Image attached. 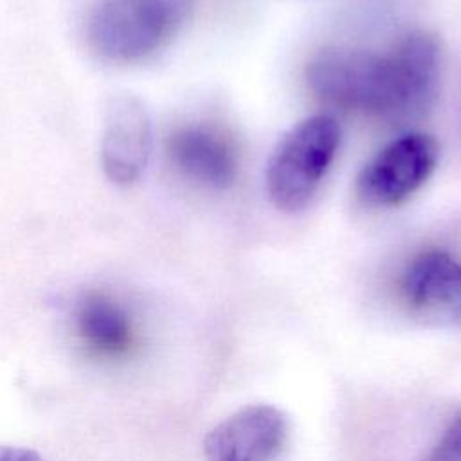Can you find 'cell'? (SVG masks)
<instances>
[{"label":"cell","instance_id":"obj_1","mask_svg":"<svg viewBox=\"0 0 461 461\" xmlns=\"http://www.w3.org/2000/svg\"><path fill=\"white\" fill-rule=\"evenodd\" d=\"M443 50L427 31H414L387 52L330 47L306 68L308 86L324 104L387 122H409L432 104L441 79Z\"/></svg>","mask_w":461,"mask_h":461},{"label":"cell","instance_id":"obj_11","mask_svg":"<svg viewBox=\"0 0 461 461\" xmlns=\"http://www.w3.org/2000/svg\"><path fill=\"white\" fill-rule=\"evenodd\" d=\"M0 461H45L36 450L16 445H0Z\"/></svg>","mask_w":461,"mask_h":461},{"label":"cell","instance_id":"obj_9","mask_svg":"<svg viewBox=\"0 0 461 461\" xmlns=\"http://www.w3.org/2000/svg\"><path fill=\"white\" fill-rule=\"evenodd\" d=\"M76 328L81 342L95 355L121 357L133 342V330L122 306L103 292H88L77 304Z\"/></svg>","mask_w":461,"mask_h":461},{"label":"cell","instance_id":"obj_7","mask_svg":"<svg viewBox=\"0 0 461 461\" xmlns=\"http://www.w3.org/2000/svg\"><path fill=\"white\" fill-rule=\"evenodd\" d=\"M403 297L420 319L461 326V263L443 250L418 254L403 274Z\"/></svg>","mask_w":461,"mask_h":461},{"label":"cell","instance_id":"obj_8","mask_svg":"<svg viewBox=\"0 0 461 461\" xmlns=\"http://www.w3.org/2000/svg\"><path fill=\"white\" fill-rule=\"evenodd\" d=\"M167 157L185 178L211 189L230 187L238 175L232 144L207 126L176 128L167 139Z\"/></svg>","mask_w":461,"mask_h":461},{"label":"cell","instance_id":"obj_3","mask_svg":"<svg viewBox=\"0 0 461 461\" xmlns=\"http://www.w3.org/2000/svg\"><path fill=\"white\" fill-rule=\"evenodd\" d=\"M340 144V126L326 113L294 124L267 164V193L285 212L301 211L321 187Z\"/></svg>","mask_w":461,"mask_h":461},{"label":"cell","instance_id":"obj_5","mask_svg":"<svg viewBox=\"0 0 461 461\" xmlns=\"http://www.w3.org/2000/svg\"><path fill=\"white\" fill-rule=\"evenodd\" d=\"M153 144L151 119L131 94L115 95L104 113L99 158L104 176L119 187L135 184L148 166Z\"/></svg>","mask_w":461,"mask_h":461},{"label":"cell","instance_id":"obj_10","mask_svg":"<svg viewBox=\"0 0 461 461\" xmlns=\"http://www.w3.org/2000/svg\"><path fill=\"white\" fill-rule=\"evenodd\" d=\"M425 461H461V414L450 421Z\"/></svg>","mask_w":461,"mask_h":461},{"label":"cell","instance_id":"obj_2","mask_svg":"<svg viewBox=\"0 0 461 461\" xmlns=\"http://www.w3.org/2000/svg\"><path fill=\"white\" fill-rule=\"evenodd\" d=\"M189 0H97L86 38L110 63H139L160 50L180 29Z\"/></svg>","mask_w":461,"mask_h":461},{"label":"cell","instance_id":"obj_4","mask_svg":"<svg viewBox=\"0 0 461 461\" xmlns=\"http://www.w3.org/2000/svg\"><path fill=\"white\" fill-rule=\"evenodd\" d=\"M438 158L439 146L430 135L403 133L362 167L357 178V196L369 207H394L429 180Z\"/></svg>","mask_w":461,"mask_h":461},{"label":"cell","instance_id":"obj_6","mask_svg":"<svg viewBox=\"0 0 461 461\" xmlns=\"http://www.w3.org/2000/svg\"><path fill=\"white\" fill-rule=\"evenodd\" d=\"M288 438L286 416L272 405H247L212 427L205 461H274Z\"/></svg>","mask_w":461,"mask_h":461}]
</instances>
